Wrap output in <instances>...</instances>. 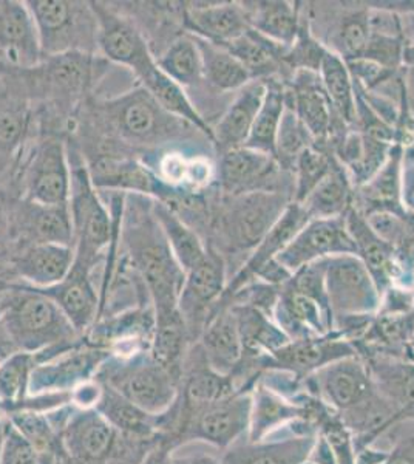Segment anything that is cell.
I'll return each instance as SVG.
<instances>
[{
	"mask_svg": "<svg viewBox=\"0 0 414 464\" xmlns=\"http://www.w3.org/2000/svg\"><path fill=\"white\" fill-rule=\"evenodd\" d=\"M195 133L203 135L189 122L168 113L135 82L120 95L91 98L79 111L70 137L100 138L144 157L163 149L179 148V144L190 141Z\"/></svg>",
	"mask_w": 414,
	"mask_h": 464,
	"instance_id": "1",
	"label": "cell"
},
{
	"mask_svg": "<svg viewBox=\"0 0 414 464\" xmlns=\"http://www.w3.org/2000/svg\"><path fill=\"white\" fill-rule=\"evenodd\" d=\"M111 69L113 63L101 54L63 53L47 56L32 69L11 74L34 106L39 133L67 140L79 111L95 98Z\"/></svg>",
	"mask_w": 414,
	"mask_h": 464,
	"instance_id": "2",
	"label": "cell"
},
{
	"mask_svg": "<svg viewBox=\"0 0 414 464\" xmlns=\"http://www.w3.org/2000/svg\"><path fill=\"white\" fill-rule=\"evenodd\" d=\"M120 256L146 286L155 316L179 313L184 271L155 217L150 198L126 196L120 232Z\"/></svg>",
	"mask_w": 414,
	"mask_h": 464,
	"instance_id": "3",
	"label": "cell"
},
{
	"mask_svg": "<svg viewBox=\"0 0 414 464\" xmlns=\"http://www.w3.org/2000/svg\"><path fill=\"white\" fill-rule=\"evenodd\" d=\"M84 338L52 299L33 286L13 282L6 288L0 343L11 353L72 350Z\"/></svg>",
	"mask_w": 414,
	"mask_h": 464,
	"instance_id": "4",
	"label": "cell"
},
{
	"mask_svg": "<svg viewBox=\"0 0 414 464\" xmlns=\"http://www.w3.org/2000/svg\"><path fill=\"white\" fill-rule=\"evenodd\" d=\"M291 201L278 192H254L246 196L220 197L216 209L210 208L209 229L216 242L209 246L223 253L255 248L274 227Z\"/></svg>",
	"mask_w": 414,
	"mask_h": 464,
	"instance_id": "5",
	"label": "cell"
},
{
	"mask_svg": "<svg viewBox=\"0 0 414 464\" xmlns=\"http://www.w3.org/2000/svg\"><path fill=\"white\" fill-rule=\"evenodd\" d=\"M325 259L306 265L282 285L274 321L291 341L334 332V316L325 291Z\"/></svg>",
	"mask_w": 414,
	"mask_h": 464,
	"instance_id": "6",
	"label": "cell"
},
{
	"mask_svg": "<svg viewBox=\"0 0 414 464\" xmlns=\"http://www.w3.org/2000/svg\"><path fill=\"white\" fill-rule=\"evenodd\" d=\"M95 381L155 417L168 411L178 395L179 381L158 364L150 352L111 354L96 372Z\"/></svg>",
	"mask_w": 414,
	"mask_h": 464,
	"instance_id": "7",
	"label": "cell"
},
{
	"mask_svg": "<svg viewBox=\"0 0 414 464\" xmlns=\"http://www.w3.org/2000/svg\"><path fill=\"white\" fill-rule=\"evenodd\" d=\"M36 24L43 58L98 52V17L91 2L26 0Z\"/></svg>",
	"mask_w": 414,
	"mask_h": 464,
	"instance_id": "8",
	"label": "cell"
},
{
	"mask_svg": "<svg viewBox=\"0 0 414 464\" xmlns=\"http://www.w3.org/2000/svg\"><path fill=\"white\" fill-rule=\"evenodd\" d=\"M72 189L67 140L52 133H39L26 150L11 196L43 205L69 206Z\"/></svg>",
	"mask_w": 414,
	"mask_h": 464,
	"instance_id": "9",
	"label": "cell"
},
{
	"mask_svg": "<svg viewBox=\"0 0 414 464\" xmlns=\"http://www.w3.org/2000/svg\"><path fill=\"white\" fill-rule=\"evenodd\" d=\"M254 385L242 387L183 418L170 438L173 448L188 441H201L223 452L247 438Z\"/></svg>",
	"mask_w": 414,
	"mask_h": 464,
	"instance_id": "10",
	"label": "cell"
},
{
	"mask_svg": "<svg viewBox=\"0 0 414 464\" xmlns=\"http://www.w3.org/2000/svg\"><path fill=\"white\" fill-rule=\"evenodd\" d=\"M37 135L34 106L13 74L0 78V186L10 194L26 150Z\"/></svg>",
	"mask_w": 414,
	"mask_h": 464,
	"instance_id": "11",
	"label": "cell"
},
{
	"mask_svg": "<svg viewBox=\"0 0 414 464\" xmlns=\"http://www.w3.org/2000/svg\"><path fill=\"white\" fill-rule=\"evenodd\" d=\"M58 429L72 464H109L121 440L95 407L81 409L73 402L48 411Z\"/></svg>",
	"mask_w": 414,
	"mask_h": 464,
	"instance_id": "12",
	"label": "cell"
},
{
	"mask_svg": "<svg viewBox=\"0 0 414 464\" xmlns=\"http://www.w3.org/2000/svg\"><path fill=\"white\" fill-rule=\"evenodd\" d=\"M325 291L337 324L351 317H371L380 310L382 295L356 254L325 259Z\"/></svg>",
	"mask_w": 414,
	"mask_h": 464,
	"instance_id": "13",
	"label": "cell"
},
{
	"mask_svg": "<svg viewBox=\"0 0 414 464\" xmlns=\"http://www.w3.org/2000/svg\"><path fill=\"white\" fill-rule=\"evenodd\" d=\"M304 384L341 418L359 411L379 393L370 367L359 354L331 362Z\"/></svg>",
	"mask_w": 414,
	"mask_h": 464,
	"instance_id": "14",
	"label": "cell"
},
{
	"mask_svg": "<svg viewBox=\"0 0 414 464\" xmlns=\"http://www.w3.org/2000/svg\"><path fill=\"white\" fill-rule=\"evenodd\" d=\"M98 17V52L113 65H121L137 80L155 61L140 28L115 2H91Z\"/></svg>",
	"mask_w": 414,
	"mask_h": 464,
	"instance_id": "15",
	"label": "cell"
},
{
	"mask_svg": "<svg viewBox=\"0 0 414 464\" xmlns=\"http://www.w3.org/2000/svg\"><path fill=\"white\" fill-rule=\"evenodd\" d=\"M226 285L227 266L225 257L212 246H209L205 259L188 273H184L178 312L183 317L192 343L198 341L206 322L225 295Z\"/></svg>",
	"mask_w": 414,
	"mask_h": 464,
	"instance_id": "16",
	"label": "cell"
},
{
	"mask_svg": "<svg viewBox=\"0 0 414 464\" xmlns=\"http://www.w3.org/2000/svg\"><path fill=\"white\" fill-rule=\"evenodd\" d=\"M8 238L10 254L45 243L73 246L69 206L43 205L22 197H13L8 214Z\"/></svg>",
	"mask_w": 414,
	"mask_h": 464,
	"instance_id": "17",
	"label": "cell"
},
{
	"mask_svg": "<svg viewBox=\"0 0 414 464\" xmlns=\"http://www.w3.org/2000/svg\"><path fill=\"white\" fill-rule=\"evenodd\" d=\"M317 441L314 424L302 418L262 441L246 438L221 452L223 464H302Z\"/></svg>",
	"mask_w": 414,
	"mask_h": 464,
	"instance_id": "18",
	"label": "cell"
},
{
	"mask_svg": "<svg viewBox=\"0 0 414 464\" xmlns=\"http://www.w3.org/2000/svg\"><path fill=\"white\" fill-rule=\"evenodd\" d=\"M357 354L356 345L334 330L325 336L289 341L274 353L260 359L258 372L280 370L303 382L331 362Z\"/></svg>",
	"mask_w": 414,
	"mask_h": 464,
	"instance_id": "19",
	"label": "cell"
},
{
	"mask_svg": "<svg viewBox=\"0 0 414 464\" xmlns=\"http://www.w3.org/2000/svg\"><path fill=\"white\" fill-rule=\"evenodd\" d=\"M342 254H356L345 217L311 218L278 254L275 262L293 276L306 265Z\"/></svg>",
	"mask_w": 414,
	"mask_h": 464,
	"instance_id": "20",
	"label": "cell"
},
{
	"mask_svg": "<svg viewBox=\"0 0 414 464\" xmlns=\"http://www.w3.org/2000/svg\"><path fill=\"white\" fill-rule=\"evenodd\" d=\"M109 356V352L82 341L33 370L28 396L72 395L79 385L95 380L96 372Z\"/></svg>",
	"mask_w": 414,
	"mask_h": 464,
	"instance_id": "21",
	"label": "cell"
},
{
	"mask_svg": "<svg viewBox=\"0 0 414 464\" xmlns=\"http://www.w3.org/2000/svg\"><path fill=\"white\" fill-rule=\"evenodd\" d=\"M155 333V310L152 304H141L129 310L102 317L84 336L85 343L111 354L150 352Z\"/></svg>",
	"mask_w": 414,
	"mask_h": 464,
	"instance_id": "22",
	"label": "cell"
},
{
	"mask_svg": "<svg viewBox=\"0 0 414 464\" xmlns=\"http://www.w3.org/2000/svg\"><path fill=\"white\" fill-rule=\"evenodd\" d=\"M286 87L289 104L308 129L317 148H325L326 144L350 129L337 120L317 72L297 70Z\"/></svg>",
	"mask_w": 414,
	"mask_h": 464,
	"instance_id": "23",
	"label": "cell"
},
{
	"mask_svg": "<svg viewBox=\"0 0 414 464\" xmlns=\"http://www.w3.org/2000/svg\"><path fill=\"white\" fill-rule=\"evenodd\" d=\"M280 164L274 155L254 149H234L220 155L217 181L220 197L234 198L254 192H275Z\"/></svg>",
	"mask_w": 414,
	"mask_h": 464,
	"instance_id": "24",
	"label": "cell"
},
{
	"mask_svg": "<svg viewBox=\"0 0 414 464\" xmlns=\"http://www.w3.org/2000/svg\"><path fill=\"white\" fill-rule=\"evenodd\" d=\"M36 24L26 2L0 0V63L11 72L28 70L43 61Z\"/></svg>",
	"mask_w": 414,
	"mask_h": 464,
	"instance_id": "25",
	"label": "cell"
},
{
	"mask_svg": "<svg viewBox=\"0 0 414 464\" xmlns=\"http://www.w3.org/2000/svg\"><path fill=\"white\" fill-rule=\"evenodd\" d=\"M184 32L210 44L226 47L251 30L243 4L184 2Z\"/></svg>",
	"mask_w": 414,
	"mask_h": 464,
	"instance_id": "26",
	"label": "cell"
},
{
	"mask_svg": "<svg viewBox=\"0 0 414 464\" xmlns=\"http://www.w3.org/2000/svg\"><path fill=\"white\" fill-rule=\"evenodd\" d=\"M73 264V246L54 243L17 249L6 259L14 282L34 288H47L63 282Z\"/></svg>",
	"mask_w": 414,
	"mask_h": 464,
	"instance_id": "27",
	"label": "cell"
},
{
	"mask_svg": "<svg viewBox=\"0 0 414 464\" xmlns=\"http://www.w3.org/2000/svg\"><path fill=\"white\" fill-rule=\"evenodd\" d=\"M308 222H310V217L304 212L302 205L291 201L277 222L274 223V227L266 232V236L254 248L246 262L240 266L234 277L227 279L225 295L221 299H229L242 286L255 280L263 269L277 259L278 254L288 246V243L293 240L294 236Z\"/></svg>",
	"mask_w": 414,
	"mask_h": 464,
	"instance_id": "28",
	"label": "cell"
},
{
	"mask_svg": "<svg viewBox=\"0 0 414 464\" xmlns=\"http://www.w3.org/2000/svg\"><path fill=\"white\" fill-rule=\"evenodd\" d=\"M343 217L346 229L356 246V256L367 266L380 295L391 288H396L400 279L396 249L370 227L367 218L354 206Z\"/></svg>",
	"mask_w": 414,
	"mask_h": 464,
	"instance_id": "29",
	"label": "cell"
},
{
	"mask_svg": "<svg viewBox=\"0 0 414 464\" xmlns=\"http://www.w3.org/2000/svg\"><path fill=\"white\" fill-rule=\"evenodd\" d=\"M95 273L89 269L72 266L69 276L56 285L34 288L47 295L63 310L76 332L84 338L98 321L100 313V288L95 285Z\"/></svg>",
	"mask_w": 414,
	"mask_h": 464,
	"instance_id": "30",
	"label": "cell"
},
{
	"mask_svg": "<svg viewBox=\"0 0 414 464\" xmlns=\"http://www.w3.org/2000/svg\"><path fill=\"white\" fill-rule=\"evenodd\" d=\"M308 396L310 391L306 384L297 398H289L257 380L252 389L251 424L247 441H262L294 421L306 418Z\"/></svg>",
	"mask_w": 414,
	"mask_h": 464,
	"instance_id": "31",
	"label": "cell"
},
{
	"mask_svg": "<svg viewBox=\"0 0 414 464\" xmlns=\"http://www.w3.org/2000/svg\"><path fill=\"white\" fill-rule=\"evenodd\" d=\"M210 367L225 376L234 375L243 359V345L231 305L218 302L197 341Z\"/></svg>",
	"mask_w": 414,
	"mask_h": 464,
	"instance_id": "32",
	"label": "cell"
},
{
	"mask_svg": "<svg viewBox=\"0 0 414 464\" xmlns=\"http://www.w3.org/2000/svg\"><path fill=\"white\" fill-rule=\"evenodd\" d=\"M266 92L265 80L251 81L245 85L226 111L221 113L216 126H212V144L218 155L243 148L251 135L252 127L262 107Z\"/></svg>",
	"mask_w": 414,
	"mask_h": 464,
	"instance_id": "33",
	"label": "cell"
},
{
	"mask_svg": "<svg viewBox=\"0 0 414 464\" xmlns=\"http://www.w3.org/2000/svg\"><path fill=\"white\" fill-rule=\"evenodd\" d=\"M404 157V146L394 143L382 168L372 175L365 185L354 189L352 206L363 217L379 211H405L400 198Z\"/></svg>",
	"mask_w": 414,
	"mask_h": 464,
	"instance_id": "34",
	"label": "cell"
},
{
	"mask_svg": "<svg viewBox=\"0 0 414 464\" xmlns=\"http://www.w3.org/2000/svg\"><path fill=\"white\" fill-rule=\"evenodd\" d=\"M363 359L379 393L396 409L400 420H414V361L391 356Z\"/></svg>",
	"mask_w": 414,
	"mask_h": 464,
	"instance_id": "35",
	"label": "cell"
},
{
	"mask_svg": "<svg viewBox=\"0 0 414 464\" xmlns=\"http://www.w3.org/2000/svg\"><path fill=\"white\" fill-rule=\"evenodd\" d=\"M252 30L269 41L289 48L300 32L299 6L291 2H251L243 4Z\"/></svg>",
	"mask_w": 414,
	"mask_h": 464,
	"instance_id": "36",
	"label": "cell"
},
{
	"mask_svg": "<svg viewBox=\"0 0 414 464\" xmlns=\"http://www.w3.org/2000/svg\"><path fill=\"white\" fill-rule=\"evenodd\" d=\"M100 385V400L96 402L95 409L118 432L146 440L161 438L158 430V417L135 406L111 387Z\"/></svg>",
	"mask_w": 414,
	"mask_h": 464,
	"instance_id": "37",
	"label": "cell"
},
{
	"mask_svg": "<svg viewBox=\"0 0 414 464\" xmlns=\"http://www.w3.org/2000/svg\"><path fill=\"white\" fill-rule=\"evenodd\" d=\"M354 201V186L345 168L336 160L325 179L311 190L300 205L311 218L345 216Z\"/></svg>",
	"mask_w": 414,
	"mask_h": 464,
	"instance_id": "38",
	"label": "cell"
},
{
	"mask_svg": "<svg viewBox=\"0 0 414 464\" xmlns=\"http://www.w3.org/2000/svg\"><path fill=\"white\" fill-rule=\"evenodd\" d=\"M157 65L170 80L181 85L188 95L190 90L206 89L203 61L194 36L184 33L168 45L157 58Z\"/></svg>",
	"mask_w": 414,
	"mask_h": 464,
	"instance_id": "39",
	"label": "cell"
},
{
	"mask_svg": "<svg viewBox=\"0 0 414 464\" xmlns=\"http://www.w3.org/2000/svg\"><path fill=\"white\" fill-rule=\"evenodd\" d=\"M265 84H266V92H265L262 107L258 111L251 135L247 138L245 146L275 157V138L288 106V87L284 81L278 80L275 76L265 80Z\"/></svg>",
	"mask_w": 414,
	"mask_h": 464,
	"instance_id": "40",
	"label": "cell"
},
{
	"mask_svg": "<svg viewBox=\"0 0 414 464\" xmlns=\"http://www.w3.org/2000/svg\"><path fill=\"white\" fill-rule=\"evenodd\" d=\"M153 212L184 273H188L205 259L209 246L194 227H190L177 212H173L168 206L159 201L153 200Z\"/></svg>",
	"mask_w": 414,
	"mask_h": 464,
	"instance_id": "41",
	"label": "cell"
},
{
	"mask_svg": "<svg viewBox=\"0 0 414 464\" xmlns=\"http://www.w3.org/2000/svg\"><path fill=\"white\" fill-rule=\"evenodd\" d=\"M319 74L337 120L352 129L356 126V87L345 61L328 48Z\"/></svg>",
	"mask_w": 414,
	"mask_h": 464,
	"instance_id": "42",
	"label": "cell"
},
{
	"mask_svg": "<svg viewBox=\"0 0 414 464\" xmlns=\"http://www.w3.org/2000/svg\"><path fill=\"white\" fill-rule=\"evenodd\" d=\"M225 48L242 63L254 81L268 80L277 73L278 67L284 65V53L288 50L252 28Z\"/></svg>",
	"mask_w": 414,
	"mask_h": 464,
	"instance_id": "43",
	"label": "cell"
},
{
	"mask_svg": "<svg viewBox=\"0 0 414 464\" xmlns=\"http://www.w3.org/2000/svg\"><path fill=\"white\" fill-rule=\"evenodd\" d=\"M203 61V76L206 87L220 93L242 90L252 80L242 63L232 56L225 47L195 37Z\"/></svg>",
	"mask_w": 414,
	"mask_h": 464,
	"instance_id": "44",
	"label": "cell"
},
{
	"mask_svg": "<svg viewBox=\"0 0 414 464\" xmlns=\"http://www.w3.org/2000/svg\"><path fill=\"white\" fill-rule=\"evenodd\" d=\"M43 361V353H16L0 362V407L5 413L16 411L28 398L33 370Z\"/></svg>",
	"mask_w": 414,
	"mask_h": 464,
	"instance_id": "45",
	"label": "cell"
},
{
	"mask_svg": "<svg viewBox=\"0 0 414 464\" xmlns=\"http://www.w3.org/2000/svg\"><path fill=\"white\" fill-rule=\"evenodd\" d=\"M371 37L370 10L351 11L342 17L336 32L331 36V52L345 63L361 59Z\"/></svg>",
	"mask_w": 414,
	"mask_h": 464,
	"instance_id": "46",
	"label": "cell"
},
{
	"mask_svg": "<svg viewBox=\"0 0 414 464\" xmlns=\"http://www.w3.org/2000/svg\"><path fill=\"white\" fill-rule=\"evenodd\" d=\"M315 146L308 129L289 104L278 127L275 138V160L282 169H294V164L306 149Z\"/></svg>",
	"mask_w": 414,
	"mask_h": 464,
	"instance_id": "47",
	"label": "cell"
},
{
	"mask_svg": "<svg viewBox=\"0 0 414 464\" xmlns=\"http://www.w3.org/2000/svg\"><path fill=\"white\" fill-rule=\"evenodd\" d=\"M336 163V157L325 149L311 146L300 155L294 164V198L295 203L310 196L311 190L325 179Z\"/></svg>",
	"mask_w": 414,
	"mask_h": 464,
	"instance_id": "48",
	"label": "cell"
},
{
	"mask_svg": "<svg viewBox=\"0 0 414 464\" xmlns=\"http://www.w3.org/2000/svg\"><path fill=\"white\" fill-rule=\"evenodd\" d=\"M328 48L323 47L322 44L315 39L310 33V28L300 25L299 36L295 43L286 50L284 53V63L289 65L291 70H311L319 73L322 59L325 56Z\"/></svg>",
	"mask_w": 414,
	"mask_h": 464,
	"instance_id": "49",
	"label": "cell"
},
{
	"mask_svg": "<svg viewBox=\"0 0 414 464\" xmlns=\"http://www.w3.org/2000/svg\"><path fill=\"white\" fill-rule=\"evenodd\" d=\"M385 435H391L393 441L380 464H414V420L398 422Z\"/></svg>",
	"mask_w": 414,
	"mask_h": 464,
	"instance_id": "50",
	"label": "cell"
},
{
	"mask_svg": "<svg viewBox=\"0 0 414 464\" xmlns=\"http://www.w3.org/2000/svg\"><path fill=\"white\" fill-rule=\"evenodd\" d=\"M0 464H41L36 450L10 421V418L6 424L5 443L0 455Z\"/></svg>",
	"mask_w": 414,
	"mask_h": 464,
	"instance_id": "51",
	"label": "cell"
},
{
	"mask_svg": "<svg viewBox=\"0 0 414 464\" xmlns=\"http://www.w3.org/2000/svg\"><path fill=\"white\" fill-rule=\"evenodd\" d=\"M216 448L201 441H188L172 449L173 464H223Z\"/></svg>",
	"mask_w": 414,
	"mask_h": 464,
	"instance_id": "52",
	"label": "cell"
},
{
	"mask_svg": "<svg viewBox=\"0 0 414 464\" xmlns=\"http://www.w3.org/2000/svg\"><path fill=\"white\" fill-rule=\"evenodd\" d=\"M402 206L404 209L414 216V157L405 153L404 169H402Z\"/></svg>",
	"mask_w": 414,
	"mask_h": 464,
	"instance_id": "53",
	"label": "cell"
},
{
	"mask_svg": "<svg viewBox=\"0 0 414 464\" xmlns=\"http://www.w3.org/2000/svg\"><path fill=\"white\" fill-rule=\"evenodd\" d=\"M13 198L8 190L0 186V260L6 259L10 254V238H8V214L10 201Z\"/></svg>",
	"mask_w": 414,
	"mask_h": 464,
	"instance_id": "54",
	"label": "cell"
},
{
	"mask_svg": "<svg viewBox=\"0 0 414 464\" xmlns=\"http://www.w3.org/2000/svg\"><path fill=\"white\" fill-rule=\"evenodd\" d=\"M172 449V444H168L166 440L161 438V440L147 452L141 464H173L172 457H170Z\"/></svg>",
	"mask_w": 414,
	"mask_h": 464,
	"instance_id": "55",
	"label": "cell"
},
{
	"mask_svg": "<svg viewBox=\"0 0 414 464\" xmlns=\"http://www.w3.org/2000/svg\"><path fill=\"white\" fill-rule=\"evenodd\" d=\"M404 84L407 95L414 101V56H411V63L409 65V72H407V76H405Z\"/></svg>",
	"mask_w": 414,
	"mask_h": 464,
	"instance_id": "56",
	"label": "cell"
},
{
	"mask_svg": "<svg viewBox=\"0 0 414 464\" xmlns=\"http://www.w3.org/2000/svg\"><path fill=\"white\" fill-rule=\"evenodd\" d=\"M6 288H0V321H2V316H4V308H5Z\"/></svg>",
	"mask_w": 414,
	"mask_h": 464,
	"instance_id": "57",
	"label": "cell"
},
{
	"mask_svg": "<svg viewBox=\"0 0 414 464\" xmlns=\"http://www.w3.org/2000/svg\"><path fill=\"white\" fill-rule=\"evenodd\" d=\"M10 354H13L10 350H8L4 343H0V362H2L6 356H10ZM0 409H2V407H0Z\"/></svg>",
	"mask_w": 414,
	"mask_h": 464,
	"instance_id": "58",
	"label": "cell"
},
{
	"mask_svg": "<svg viewBox=\"0 0 414 464\" xmlns=\"http://www.w3.org/2000/svg\"><path fill=\"white\" fill-rule=\"evenodd\" d=\"M13 73L10 69H6L5 65L4 63H0V78H4V76H6V74Z\"/></svg>",
	"mask_w": 414,
	"mask_h": 464,
	"instance_id": "59",
	"label": "cell"
},
{
	"mask_svg": "<svg viewBox=\"0 0 414 464\" xmlns=\"http://www.w3.org/2000/svg\"><path fill=\"white\" fill-rule=\"evenodd\" d=\"M302 464H319V463H315V461H313V459H306V461H303V463Z\"/></svg>",
	"mask_w": 414,
	"mask_h": 464,
	"instance_id": "60",
	"label": "cell"
},
{
	"mask_svg": "<svg viewBox=\"0 0 414 464\" xmlns=\"http://www.w3.org/2000/svg\"><path fill=\"white\" fill-rule=\"evenodd\" d=\"M413 157H414V155H413Z\"/></svg>",
	"mask_w": 414,
	"mask_h": 464,
	"instance_id": "61",
	"label": "cell"
}]
</instances>
